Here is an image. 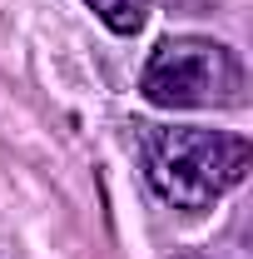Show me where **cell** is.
I'll return each mask as SVG.
<instances>
[{
  "label": "cell",
  "instance_id": "6da1fadb",
  "mask_svg": "<svg viewBox=\"0 0 253 259\" xmlns=\"http://www.w3.org/2000/svg\"><path fill=\"white\" fill-rule=\"evenodd\" d=\"M248 160H253L248 140L223 135V130L174 125V130H149V140H144L149 185L174 209H214L233 185H243Z\"/></svg>",
  "mask_w": 253,
  "mask_h": 259
},
{
  "label": "cell",
  "instance_id": "7a4b0ae2",
  "mask_svg": "<svg viewBox=\"0 0 253 259\" xmlns=\"http://www.w3.org/2000/svg\"><path fill=\"white\" fill-rule=\"evenodd\" d=\"M139 90L159 110H223L243 100V65L219 40L174 35L149 55Z\"/></svg>",
  "mask_w": 253,
  "mask_h": 259
},
{
  "label": "cell",
  "instance_id": "3957f363",
  "mask_svg": "<svg viewBox=\"0 0 253 259\" xmlns=\"http://www.w3.org/2000/svg\"><path fill=\"white\" fill-rule=\"evenodd\" d=\"M114 35H139L149 20V0H85Z\"/></svg>",
  "mask_w": 253,
  "mask_h": 259
},
{
  "label": "cell",
  "instance_id": "277c9868",
  "mask_svg": "<svg viewBox=\"0 0 253 259\" xmlns=\"http://www.w3.org/2000/svg\"><path fill=\"white\" fill-rule=\"evenodd\" d=\"M179 259H209V254H179Z\"/></svg>",
  "mask_w": 253,
  "mask_h": 259
}]
</instances>
